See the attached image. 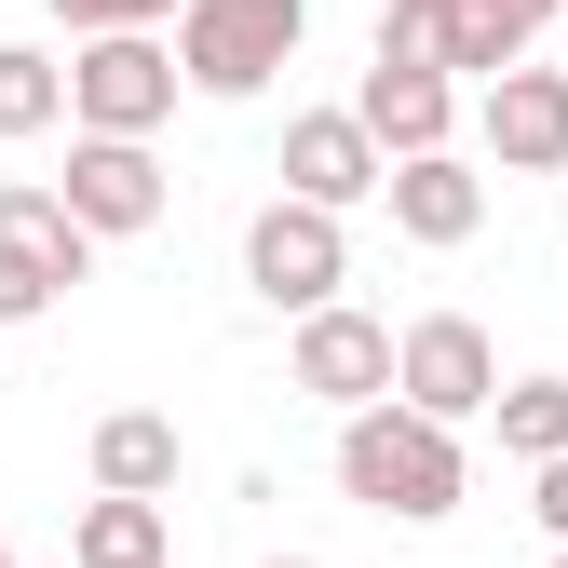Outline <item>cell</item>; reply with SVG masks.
<instances>
[{"label":"cell","instance_id":"8fae6325","mask_svg":"<svg viewBox=\"0 0 568 568\" xmlns=\"http://www.w3.org/2000/svg\"><path fill=\"white\" fill-rule=\"evenodd\" d=\"M487 150L515 176H568V68H501L487 82Z\"/></svg>","mask_w":568,"mask_h":568},{"label":"cell","instance_id":"4fadbf2b","mask_svg":"<svg viewBox=\"0 0 568 568\" xmlns=\"http://www.w3.org/2000/svg\"><path fill=\"white\" fill-rule=\"evenodd\" d=\"M95 487H109V501H163V487H176V419L163 406L95 419Z\"/></svg>","mask_w":568,"mask_h":568},{"label":"cell","instance_id":"2e32d148","mask_svg":"<svg viewBox=\"0 0 568 568\" xmlns=\"http://www.w3.org/2000/svg\"><path fill=\"white\" fill-rule=\"evenodd\" d=\"M487 419H501V447L541 474V460H568V379H515V393H487Z\"/></svg>","mask_w":568,"mask_h":568},{"label":"cell","instance_id":"d6986e66","mask_svg":"<svg viewBox=\"0 0 568 568\" xmlns=\"http://www.w3.org/2000/svg\"><path fill=\"white\" fill-rule=\"evenodd\" d=\"M68 14V41H135V28H163L176 0H54Z\"/></svg>","mask_w":568,"mask_h":568},{"label":"cell","instance_id":"9c48e42d","mask_svg":"<svg viewBox=\"0 0 568 568\" xmlns=\"http://www.w3.org/2000/svg\"><path fill=\"white\" fill-rule=\"evenodd\" d=\"M379 176H393V163L366 150V122H352V109H298V122H284V203H312V217H352Z\"/></svg>","mask_w":568,"mask_h":568},{"label":"cell","instance_id":"ac0fdd59","mask_svg":"<svg viewBox=\"0 0 568 568\" xmlns=\"http://www.w3.org/2000/svg\"><path fill=\"white\" fill-rule=\"evenodd\" d=\"M447 54H460L447 0H393V14H379V68H434V82H447Z\"/></svg>","mask_w":568,"mask_h":568},{"label":"cell","instance_id":"e0dca14e","mask_svg":"<svg viewBox=\"0 0 568 568\" xmlns=\"http://www.w3.org/2000/svg\"><path fill=\"white\" fill-rule=\"evenodd\" d=\"M68 122V68L28 54V41H0V135H54Z\"/></svg>","mask_w":568,"mask_h":568},{"label":"cell","instance_id":"8992f818","mask_svg":"<svg viewBox=\"0 0 568 568\" xmlns=\"http://www.w3.org/2000/svg\"><path fill=\"white\" fill-rule=\"evenodd\" d=\"M176 109V54L135 28V41H82L68 54V122L82 135H135V150H150V122Z\"/></svg>","mask_w":568,"mask_h":568},{"label":"cell","instance_id":"5b68a950","mask_svg":"<svg viewBox=\"0 0 568 568\" xmlns=\"http://www.w3.org/2000/svg\"><path fill=\"white\" fill-rule=\"evenodd\" d=\"M244 284H257L271 312H325L338 284H352V231L312 217V203H257V217H244Z\"/></svg>","mask_w":568,"mask_h":568},{"label":"cell","instance_id":"7a4b0ae2","mask_svg":"<svg viewBox=\"0 0 568 568\" xmlns=\"http://www.w3.org/2000/svg\"><path fill=\"white\" fill-rule=\"evenodd\" d=\"M312 41V0H176V82L190 95H271Z\"/></svg>","mask_w":568,"mask_h":568},{"label":"cell","instance_id":"52a82bcc","mask_svg":"<svg viewBox=\"0 0 568 568\" xmlns=\"http://www.w3.org/2000/svg\"><path fill=\"white\" fill-rule=\"evenodd\" d=\"M298 393H325L338 419H366V406H393V325L379 312H352V298H325V312H298Z\"/></svg>","mask_w":568,"mask_h":568},{"label":"cell","instance_id":"7402d4cb","mask_svg":"<svg viewBox=\"0 0 568 568\" xmlns=\"http://www.w3.org/2000/svg\"><path fill=\"white\" fill-rule=\"evenodd\" d=\"M0 568H14V555H0Z\"/></svg>","mask_w":568,"mask_h":568},{"label":"cell","instance_id":"ffe728a7","mask_svg":"<svg viewBox=\"0 0 568 568\" xmlns=\"http://www.w3.org/2000/svg\"><path fill=\"white\" fill-rule=\"evenodd\" d=\"M528 515H541V528H555V555H568V460H541V474H528Z\"/></svg>","mask_w":568,"mask_h":568},{"label":"cell","instance_id":"277c9868","mask_svg":"<svg viewBox=\"0 0 568 568\" xmlns=\"http://www.w3.org/2000/svg\"><path fill=\"white\" fill-rule=\"evenodd\" d=\"M82 271H95V244L68 231V203H54V190H28V176H0V325L54 312Z\"/></svg>","mask_w":568,"mask_h":568},{"label":"cell","instance_id":"ba28073f","mask_svg":"<svg viewBox=\"0 0 568 568\" xmlns=\"http://www.w3.org/2000/svg\"><path fill=\"white\" fill-rule=\"evenodd\" d=\"M68 231L82 244H122V231H150L163 217V163L135 150V135H68Z\"/></svg>","mask_w":568,"mask_h":568},{"label":"cell","instance_id":"5bb4252c","mask_svg":"<svg viewBox=\"0 0 568 568\" xmlns=\"http://www.w3.org/2000/svg\"><path fill=\"white\" fill-rule=\"evenodd\" d=\"M447 14H460V54H447V82H460V68H474V82H501V68L568 14V0H447Z\"/></svg>","mask_w":568,"mask_h":568},{"label":"cell","instance_id":"6da1fadb","mask_svg":"<svg viewBox=\"0 0 568 568\" xmlns=\"http://www.w3.org/2000/svg\"><path fill=\"white\" fill-rule=\"evenodd\" d=\"M338 487H352L366 515H406V528H434V515H460L474 460H460V434H434V419H406V406H366V419H338Z\"/></svg>","mask_w":568,"mask_h":568},{"label":"cell","instance_id":"44dd1931","mask_svg":"<svg viewBox=\"0 0 568 568\" xmlns=\"http://www.w3.org/2000/svg\"><path fill=\"white\" fill-rule=\"evenodd\" d=\"M271 568H312V555H271Z\"/></svg>","mask_w":568,"mask_h":568},{"label":"cell","instance_id":"30bf717a","mask_svg":"<svg viewBox=\"0 0 568 568\" xmlns=\"http://www.w3.org/2000/svg\"><path fill=\"white\" fill-rule=\"evenodd\" d=\"M352 122H366V150H379V163H434V150H447V122H460V82H434V68H366Z\"/></svg>","mask_w":568,"mask_h":568},{"label":"cell","instance_id":"7c38bea8","mask_svg":"<svg viewBox=\"0 0 568 568\" xmlns=\"http://www.w3.org/2000/svg\"><path fill=\"white\" fill-rule=\"evenodd\" d=\"M379 203H393V231H406V244H474V231H487V176H474L460 150L393 163V176H379Z\"/></svg>","mask_w":568,"mask_h":568},{"label":"cell","instance_id":"3957f363","mask_svg":"<svg viewBox=\"0 0 568 568\" xmlns=\"http://www.w3.org/2000/svg\"><path fill=\"white\" fill-rule=\"evenodd\" d=\"M487 393H501V352H487L474 312H419L393 338V406L434 419V434H460V419H487Z\"/></svg>","mask_w":568,"mask_h":568},{"label":"cell","instance_id":"9a60e30c","mask_svg":"<svg viewBox=\"0 0 568 568\" xmlns=\"http://www.w3.org/2000/svg\"><path fill=\"white\" fill-rule=\"evenodd\" d=\"M163 555H176L163 501H95L82 528H68V568H163Z\"/></svg>","mask_w":568,"mask_h":568},{"label":"cell","instance_id":"603a6c76","mask_svg":"<svg viewBox=\"0 0 568 568\" xmlns=\"http://www.w3.org/2000/svg\"><path fill=\"white\" fill-rule=\"evenodd\" d=\"M555 568H568V555H555Z\"/></svg>","mask_w":568,"mask_h":568}]
</instances>
